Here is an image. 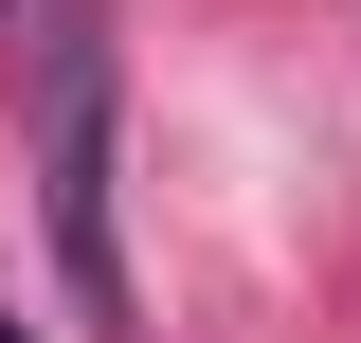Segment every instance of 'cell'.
I'll list each match as a JSON object with an SVG mask.
<instances>
[{"label": "cell", "instance_id": "obj_1", "mask_svg": "<svg viewBox=\"0 0 361 343\" xmlns=\"http://www.w3.org/2000/svg\"><path fill=\"white\" fill-rule=\"evenodd\" d=\"M18 145H37L54 271L109 343H127V163H109V18L90 0H18Z\"/></svg>", "mask_w": 361, "mask_h": 343}, {"label": "cell", "instance_id": "obj_2", "mask_svg": "<svg viewBox=\"0 0 361 343\" xmlns=\"http://www.w3.org/2000/svg\"><path fill=\"white\" fill-rule=\"evenodd\" d=\"M0 343H18V325H0Z\"/></svg>", "mask_w": 361, "mask_h": 343}]
</instances>
